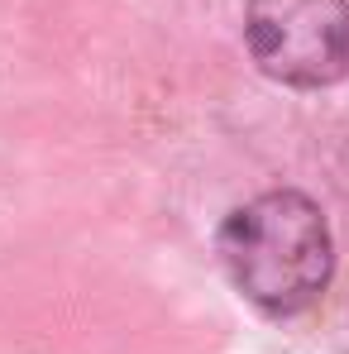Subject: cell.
Segmentation results:
<instances>
[{
  "instance_id": "cell-1",
  "label": "cell",
  "mask_w": 349,
  "mask_h": 354,
  "mask_svg": "<svg viewBox=\"0 0 349 354\" xmlns=\"http://www.w3.org/2000/svg\"><path fill=\"white\" fill-rule=\"evenodd\" d=\"M216 244L244 301L278 321L316 306L335 273V239L321 206L292 187L234 206Z\"/></svg>"
},
{
  "instance_id": "cell-2",
  "label": "cell",
  "mask_w": 349,
  "mask_h": 354,
  "mask_svg": "<svg viewBox=\"0 0 349 354\" xmlns=\"http://www.w3.org/2000/svg\"><path fill=\"white\" fill-rule=\"evenodd\" d=\"M244 39L263 77L321 91L349 77V0H249Z\"/></svg>"
}]
</instances>
